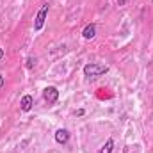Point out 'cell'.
Instances as JSON below:
<instances>
[{"instance_id":"cell-1","label":"cell","mask_w":153,"mask_h":153,"mask_svg":"<svg viewBox=\"0 0 153 153\" xmlns=\"http://www.w3.org/2000/svg\"><path fill=\"white\" fill-rule=\"evenodd\" d=\"M109 71V66L105 64H98V62H89L84 66V75L87 78H100L102 75H105Z\"/></svg>"},{"instance_id":"cell-2","label":"cell","mask_w":153,"mask_h":153,"mask_svg":"<svg viewBox=\"0 0 153 153\" xmlns=\"http://www.w3.org/2000/svg\"><path fill=\"white\" fill-rule=\"evenodd\" d=\"M43 98H45V102H46L48 105L57 103V100H59V91H57V87H53V85L45 87V91H43Z\"/></svg>"},{"instance_id":"cell-3","label":"cell","mask_w":153,"mask_h":153,"mask_svg":"<svg viewBox=\"0 0 153 153\" xmlns=\"http://www.w3.org/2000/svg\"><path fill=\"white\" fill-rule=\"evenodd\" d=\"M48 9H50L48 4H43L41 5V9L38 11V16H36V22H34V30H41L43 29L45 20H46V14H48Z\"/></svg>"},{"instance_id":"cell-4","label":"cell","mask_w":153,"mask_h":153,"mask_svg":"<svg viewBox=\"0 0 153 153\" xmlns=\"http://www.w3.org/2000/svg\"><path fill=\"white\" fill-rule=\"evenodd\" d=\"M32 105H34V98H32L30 94H25V96L22 98V102H20V109H22L23 112H29V111L32 109Z\"/></svg>"},{"instance_id":"cell-5","label":"cell","mask_w":153,"mask_h":153,"mask_svg":"<svg viewBox=\"0 0 153 153\" xmlns=\"http://www.w3.org/2000/svg\"><path fill=\"white\" fill-rule=\"evenodd\" d=\"M55 141H57L59 144H66V143L70 141V132H68L66 128H59V130L55 132Z\"/></svg>"},{"instance_id":"cell-6","label":"cell","mask_w":153,"mask_h":153,"mask_svg":"<svg viewBox=\"0 0 153 153\" xmlns=\"http://www.w3.org/2000/svg\"><path fill=\"white\" fill-rule=\"evenodd\" d=\"M82 36H84V39H93L96 36V25H94V23L85 25V29L82 30Z\"/></svg>"},{"instance_id":"cell-7","label":"cell","mask_w":153,"mask_h":153,"mask_svg":"<svg viewBox=\"0 0 153 153\" xmlns=\"http://www.w3.org/2000/svg\"><path fill=\"white\" fill-rule=\"evenodd\" d=\"M112 150H114V141H112V139H107L105 144L100 148V152L98 153H112Z\"/></svg>"},{"instance_id":"cell-8","label":"cell","mask_w":153,"mask_h":153,"mask_svg":"<svg viewBox=\"0 0 153 153\" xmlns=\"http://www.w3.org/2000/svg\"><path fill=\"white\" fill-rule=\"evenodd\" d=\"M32 64H34V59L29 57V61H27V68H32Z\"/></svg>"},{"instance_id":"cell-9","label":"cell","mask_w":153,"mask_h":153,"mask_svg":"<svg viewBox=\"0 0 153 153\" xmlns=\"http://www.w3.org/2000/svg\"><path fill=\"white\" fill-rule=\"evenodd\" d=\"M128 0H117V5H126Z\"/></svg>"},{"instance_id":"cell-10","label":"cell","mask_w":153,"mask_h":153,"mask_svg":"<svg viewBox=\"0 0 153 153\" xmlns=\"http://www.w3.org/2000/svg\"><path fill=\"white\" fill-rule=\"evenodd\" d=\"M5 85V80H4V76L0 75V87H4Z\"/></svg>"},{"instance_id":"cell-11","label":"cell","mask_w":153,"mask_h":153,"mask_svg":"<svg viewBox=\"0 0 153 153\" xmlns=\"http://www.w3.org/2000/svg\"><path fill=\"white\" fill-rule=\"evenodd\" d=\"M84 112H85L84 109H78V111H76V116H84Z\"/></svg>"},{"instance_id":"cell-12","label":"cell","mask_w":153,"mask_h":153,"mask_svg":"<svg viewBox=\"0 0 153 153\" xmlns=\"http://www.w3.org/2000/svg\"><path fill=\"white\" fill-rule=\"evenodd\" d=\"M4 55H5V52H4V48H0V61L4 59Z\"/></svg>"}]
</instances>
